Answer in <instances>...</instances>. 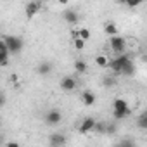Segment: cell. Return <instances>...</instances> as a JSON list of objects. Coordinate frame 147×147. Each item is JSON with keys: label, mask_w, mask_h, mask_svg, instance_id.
Listing matches in <instances>:
<instances>
[{"label": "cell", "mask_w": 147, "mask_h": 147, "mask_svg": "<svg viewBox=\"0 0 147 147\" xmlns=\"http://www.w3.org/2000/svg\"><path fill=\"white\" fill-rule=\"evenodd\" d=\"M144 116H145V118H147V109H145V111H144Z\"/></svg>", "instance_id": "4316f807"}, {"label": "cell", "mask_w": 147, "mask_h": 147, "mask_svg": "<svg viewBox=\"0 0 147 147\" xmlns=\"http://www.w3.org/2000/svg\"><path fill=\"white\" fill-rule=\"evenodd\" d=\"M140 4H142V2H140V0H135V2H126L125 5H126V7H131V9H133V7H138Z\"/></svg>", "instance_id": "cb8c5ba5"}, {"label": "cell", "mask_w": 147, "mask_h": 147, "mask_svg": "<svg viewBox=\"0 0 147 147\" xmlns=\"http://www.w3.org/2000/svg\"><path fill=\"white\" fill-rule=\"evenodd\" d=\"M90 36H92V35H90V30H88V28H80V30H78V38H82L83 42L90 40Z\"/></svg>", "instance_id": "ac0fdd59"}, {"label": "cell", "mask_w": 147, "mask_h": 147, "mask_svg": "<svg viewBox=\"0 0 147 147\" xmlns=\"http://www.w3.org/2000/svg\"><path fill=\"white\" fill-rule=\"evenodd\" d=\"M9 55H11V50L7 49L5 42H0V66L2 67L9 64Z\"/></svg>", "instance_id": "ba28073f"}, {"label": "cell", "mask_w": 147, "mask_h": 147, "mask_svg": "<svg viewBox=\"0 0 147 147\" xmlns=\"http://www.w3.org/2000/svg\"><path fill=\"white\" fill-rule=\"evenodd\" d=\"M95 64H97L99 67H109V59H107L106 55H97V57H95Z\"/></svg>", "instance_id": "e0dca14e"}, {"label": "cell", "mask_w": 147, "mask_h": 147, "mask_svg": "<svg viewBox=\"0 0 147 147\" xmlns=\"http://www.w3.org/2000/svg\"><path fill=\"white\" fill-rule=\"evenodd\" d=\"M118 145H119V147H135V142H133L131 138H123Z\"/></svg>", "instance_id": "7402d4cb"}, {"label": "cell", "mask_w": 147, "mask_h": 147, "mask_svg": "<svg viewBox=\"0 0 147 147\" xmlns=\"http://www.w3.org/2000/svg\"><path fill=\"white\" fill-rule=\"evenodd\" d=\"M42 9V2H28V5H26V9H24V12H26V16L28 18H33L35 14H38V11Z\"/></svg>", "instance_id": "30bf717a"}, {"label": "cell", "mask_w": 147, "mask_h": 147, "mask_svg": "<svg viewBox=\"0 0 147 147\" xmlns=\"http://www.w3.org/2000/svg\"><path fill=\"white\" fill-rule=\"evenodd\" d=\"M75 71L78 73V75H85V73L88 71V66H87V62H85V61H82V59L75 61Z\"/></svg>", "instance_id": "9a60e30c"}, {"label": "cell", "mask_w": 147, "mask_h": 147, "mask_svg": "<svg viewBox=\"0 0 147 147\" xmlns=\"http://www.w3.org/2000/svg\"><path fill=\"white\" fill-rule=\"evenodd\" d=\"M104 85H106V87H113V85H114V80H109V78H106V80H104Z\"/></svg>", "instance_id": "d4e9b609"}, {"label": "cell", "mask_w": 147, "mask_h": 147, "mask_svg": "<svg viewBox=\"0 0 147 147\" xmlns=\"http://www.w3.org/2000/svg\"><path fill=\"white\" fill-rule=\"evenodd\" d=\"M114 147H119V145H114Z\"/></svg>", "instance_id": "83f0119b"}, {"label": "cell", "mask_w": 147, "mask_h": 147, "mask_svg": "<svg viewBox=\"0 0 147 147\" xmlns=\"http://www.w3.org/2000/svg\"><path fill=\"white\" fill-rule=\"evenodd\" d=\"M73 45H75L76 50H83L85 49V42L82 38H75V40H73Z\"/></svg>", "instance_id": "44dd1931"}, {"label": "cell", "mask_w": 147, "mask_h": 147, "mask_svg": "<svg viewBox=\"0 0 147 147\" xmlns=\"http://www.w3.org/2000/svg\"><path fill=\"white\" fill-rule=\"evenodd\" d=\"M59 87L64 92H73V90L76 88V80L73 78V76H62L61 82H59Z\"/></svg>", "instance_id": "8992f818"}, {"label": "cell", "mask_w": 147, "mask_h": 147, "mask_svg": "<svg viewBox=\"0 0 147 147\" xmlns=\"http://www.w3.org/2000/svg\"><path fill=\"white\" fill-rule=\"evenodd\" d=\"M62 121V113L59 111V109H50V111H47V114H45V123L49 125V126H55V125H59Z\"/></svg>", "instance_id": "277c9868"}, {"label": "cell", "mask_w": 147, "mask_h": 147, "mask_svg": "<svg viewBox=\"0 0 147 147\" xmlns=\"http://www.w3.org/2000/svg\"><path fill=\"white\" fill-rule=\"evenodd\" d=\"M106 133H109V135H114V133H116V125H114V123H107Z\"/></svg>", "instance_id": "603a6c76"}, {"label": "cell", "mask_w": 147, "mask_h": 147, "mask_svg": "<svg viewBox=\"0 0 147 147\" xmlns=\"http://www.w3.org/2000/svg\"><path fill=\"white\" fill-rule=\"evenodd\" d=\"M5 147H21V145H19L18 142H14V140H12V142H7V145H5Z\"/></svg>", "instance_id": "484cf974"}, {"label": "cell", "mask_w": 147, "mask_h": 147, "mask_svg": "<svg viewBox=\"0 0 147 147\" xmlns=\"http://www.w3.org/2000/svg\"><path fill=\"white\" fill-rule=\"evenodd\" d=\"M113 109H114L116 113H123V111H130V106H128V102H126L125 99L118 97V99H114V102H113Z\"/></svg>", "instance_id": "8fae6325"}, {"label": "cell", "mask_w": 147, "mask_h": 147, "mask_svg": "<svg viewBox=\"0 0 147 147\" xmlns=\"http://www.w3.org/2000/svg\"><path fill=\"white\" fill-rule=\"evenodd\" d=\"M109 45H111V50L118 55H123L125 54V49H126V42L123 36L116 35V36H111L109 38Z\"/></svg>", "instance_id": "7a4b0ae2"}, {"label": "cell", "mask_w": 147, "mask_h": 147, "mask_svg": "<svg viewBox=\"0 0 147 147\" xmlns=\"http://www.w3.org/2000/svg\"><path fill=\"white\" fill-rule=\"evenodd\" d=\"M137 126L142 128V130H147V118H145L144 114H140V116L137 118Z\"/></svg>", "instance_id": "d6986e66"}, {"label": "cell", "mask_w": 147, "mask_h": 147, "mask_svg": "<svg viewBox=\"0 0 147 147\" xmlns=\"http://www.w3.org/2000/svg\"><path fill=\"white\" fill-rule=\"evenodd\" d=\"M104 31H106V35H109V38L118 35V28H116V24H114V23H106Z\"/></svg>", "instance_id": "2e32d148"}, {"label": "cell", "mask_w": 147, "mask_h": 147, "mask_svg": "<svg viewBox=\"0 0 147 147\" xmlns=\"http://www.w3.org/2000/svg\"><path fill=\"white\" fill-rule=\"evenodd\" d=\"M50 71H52V64L50 62H42L36 67V73H38V75H42V76H47Z\"/></svg>", "instance_id": "5bb4252c"}, {"label": "cell", "mask_w": 147, "mask_h": 147, "mask_svg": "<svg viewBox=\"0 0 147 147\" xmlns=\"http://www.w3.org/2000/svg\"><path fill=\"white\" fill-rule=\"evenodd\" d=\"M78 19H80V16L76 14V11H66L64 12V21L67 24H71V26H75L78 23Z\"/></svg>", "instance_id": "4fadbf2b"}, {"label": "cell", "mask_w": 147, "mask_h": 147, "mask_svg": "<svg viewBox=\"0 0 147 147\" xmlns=\"http://www.w3.org/2000/svg\"><path fill=\"white\" fill-rule=\"evenodd\" d=\"M49 144H50V147H64L66 135L64 133H52L49 137Z\"/></svg>", "instance_id": "52a82bcc"}, {"label": "cell", "mask_w": 147, "mask_h": 147, "mask_svg": "<svg viewBox=\"0 0 147 147\" xmlns=\"http://www.w3.org/2000/svg\"><path fill=\"white\" fill-rule=\"evenodd\" d=\"M121 75H123V76H133V75H135V64H133V61H131V59H128V61L123 64Z\"/></svg>", "instance_id": "7c38bea8"}, {"label": "cell", "mask_w": 147, "mask_h": 147, "mask_svg": "<svg viewBox=\"0 0 147 147\" xmlns=\"http://www.w3.org/2000/svg\"><path fill=\"white\" fill-rule=\"evenodd\" d=\"M95 125H97V121H95L92 116H87V118H83V121L80 123L78 131H80V133H88V131H94Z\"/></svg>", "instance_id": "5b68a950"}, {"label": "cell", "mask_w": 147, "mask_h": 147, "mask_svg": "<svg viewBox=\"0 0 147 147\" xmlns=\"http://www.w3.org/2000/svg\"><path fill=\"white\" fill-rule=\"evenodd\" d=\"M2 42H5L7 49L11 50V54H19L24 47V42L21 36H14V35H4L2 36Z\"/></svg>", "instance_id": "6da1fadb"}, {"label": "cell", "mask_w": 147, "mask_h": 147, "mask_svg": "<svg viewBox=\"0 0 147 147\" xmlns=\"http://www.w3.org/2000/svg\"><path fill=\"white\" fill-rule=\"evenodd\" d=\"M130 59V55L123 54V55H118L116 59H111L109 61V69L114 73V75H121V69H123V64Z\"/></svg>", "instance_id": "3957f363"}, {"label": "cell", "mask_w": 147, "mask_h": 147, "mask_svg": "<svg viewBox=\"0 0 147 147\" xmlns=\"http://www.w3.org/2000/svg\"><path fill=\"white\" fill-rule=\"evenodd\" d=\"M95 100H97V97H95V94L92 90H83L82 92V102H83V106L90 107V106L95 104Z\"/></svg>", "instance_id": "9c48e42d"}, {"label": "cell", "mask_w": 147, "mask_h": 147, "mask_svg": "<svg viewBox=\"0 0 147 147\" xmlns=\"http://www.w3.org/2000/svg\"><path fill=\"white\" fill-rule=\"evenodd\" d=\"M106 128H107V123H102V121H97V125H95V128H94V131H95V133H106Z\"/></svg>", "instance_id": "ffe728a7"}]
</instances>
